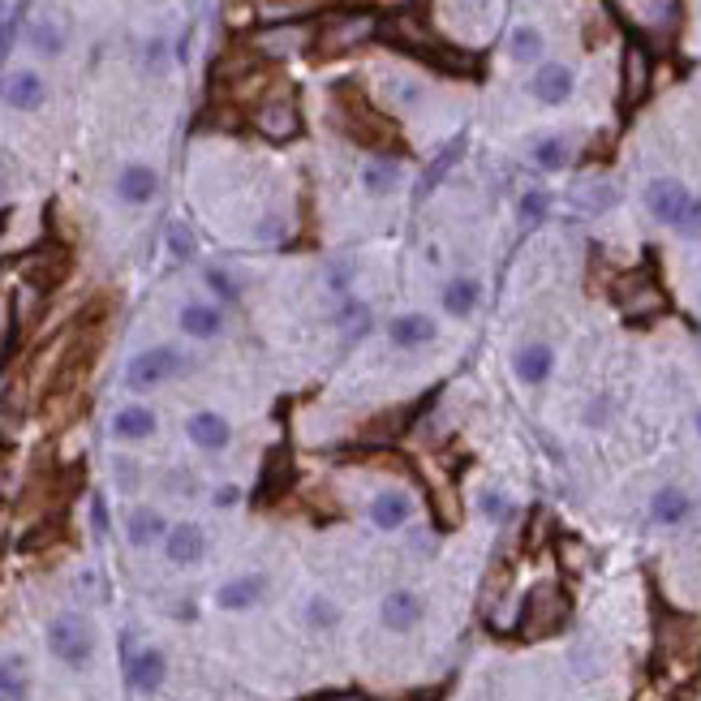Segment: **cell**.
<instances>
[{"label":"cell","mask_w":701,"mask_h":701,"mask_svg":"<svg viewBox=\"0 0 701 701\" xmlns=\"http://www.w3.org/2000/svg\"><path fill=\"white\" fill-rule=\"evenodd\" d=\"M646 91H650V56L641 44H628L624 48V104L628 108L641 104Z\"/></svg>","instance_id":"obj_18"},{"label":"cell","mask_w":701,"mask_h":701,"mask_svg":"<svg viewBox=\"0 0 701 701\" xmlns=\"http://www.w3.org/2000/svg\"><path fill=\"white\" fill-rule=\"evenodd\" d=\"M31 48L44 52V56H56L65 48V31L52 18H39V22H31Z\"/></svg>","instance_id":"obj_31"},{"label":"cell","mask_w":701,"mask_h":701,"mask_svg":"<svg viewBox=\"0 0 701 701\" xmlns=\"http://www.w3.org/2000/svg\"><path fill=\"white\" fill-rule=\"evenodd\" d=\"M155 190H160V177H155L147 164H130V168H121V177H117V194L125 198V203H151Z\"/></svg>","instance_id":"obj_24"},{"label":"cell","mask_w":701,"mask_h":701,"mask_svg":"<svg viewBox=\"0 0 701 701\" xmlns=\"http://www.w3.org/2000/svg\"><path fill=\"white\" fill-rule=\"evenodd\" d=\"M340 319H345L349 336H362L366 327H370V310H366L362 302H345V310H340Z\"/></svg>","instance_id":"obj_37"},{"label":"cell","mask_w":701,"mask_h":701,"mask_svg":"<svg viewBox=\"0 0 701 701\" xmlns=\"http://www.w3.org/2000/svg\"><path fill=\"white\" fill-rule=\"evenodd\" d=\"M482 512H486V517H491V521H508V517H512L508 499L499 495V491H486V495H482Z\"/></svg>","instance_id":"obj_40"},{"label":"cell","mask_w":701,"mask_h":701,"mask_svg":"<svg viewBox=\"0 0 701 701\" xmlns=\"http://www.w3.org/2000/svg\"><path fill=\"white\" fill-rule=\"evenodd\" d=\"M203 551H207V534L198 529L194 521H181V525H173L168 529V538H164V555L173 564H198L203 560Z\"/></svg>","instance_id":"obj_12"},{"label":"cell","mask_w":701,"mask_h":701,"mask_svg":"<svg viewBox=\"0 0 701 701\" xmlns=\"http://www.w3.org/2000/svg\"><path fill=\"white\" fill-rule=\"evenodd\" d=\"M413 517V504H409V495H400V491H379L375 499H370V521H375L379 529H400Z\"/></svg>","instance_id":"obj_22"},{"label":"cell","mask_w":701,"mask_h":701,"mask_svg":"<svg viewBox=\"0 0 701 701\" xmlns=\"http://www.w3.org/2000/svg\"><path fill=\"white\" fill-rule=\"evenodd\" d=\"M607 418H611V396H598L594 405H590V413H585V422H590V426H603Z\"/></svg>","instance_id":"obj_44"},{"label":"cell","mask_w":701,"mask_h":701,"mask_svg":"<svg viewBox=\"0 0 701 701\" xmlns=\"http://www.w3.org/2000/svg\"><path fill=\"white\" fill-rule=\"evenodd\" d=\"M237 499H241L237 486H220V491H216V508H233Z\"/></svg>","instance_id":"obj_46"},{"label":"cell","mask_w":701,"mask_h":701,"mask_svg":"<svg viewBox=\"0 0 701 701\" xmlns=\"http://www.w3.org/2000/svg\"><path fill=\"white\" fill-rule=\"evenodd\" d=\"M551 211V194H542V190H529L525 198H521V220L525 224H538L542 216Z\"/></svg>","instance_id":"obj_35"},{"label":"cell","mask_w":701,"mask_h":701,"mask_svg":"<svg viewBox=\"0 0 701 701\" xmlns=\"http://www.w3.org/2000/svg\"><path fill=\"white\" fill-rule=\"evenodd\" d=\"M185 435H190L194 448H203V452H220L228 448V439H233V426H228L220 413H194L190 422H185Z\"/></svg>","instance_id":"obj_14"},{"label":"cell","mask_w":701,"mask_h":701,"mask_svg":"<svg viewBox=\"0 0 701 701\" xmlns=\"http://www.w3.org/2000/svg\"><path fill=\"white\" fill-rule=\"evenodd\" d=\"M508 48H512V56H517V61H538L542 48H547V39H542L538 26H517V31H512V39H508Z\"/></svg>","instance_id":"obj_30"},{"label":"cell","mask_w":701,"mask_h":701,"mask_svg":"<svg viewBox=\"0 0 701 701\" xmlns=\"http://www.w3.org/2000/svg\"><path fill=\"white\" fill-rule=\"evenodd\" d=\"M254 130H259L263 138H271V142H284V138H293L297 130H302V117H297V108L289 104V99H271V104H263L259 112H254Z\"/></svg>","instance_id":"obj_10"},{"label":"cell","mask_w":701,"mask_h":701,"mask_svg":"<svg viewBox=\"0 0 701 701\" xmlns=\"http://www.w3.org/2000/svg\"><path fill=\"white\" fill-rule=\"evenodd\" d=\"M314 701H370L362 693H332V697H314Z\"/></svg>","instance_id":"obj_48"},{"label":"cell","mask_w":701,"mask_h":701,"mask_svg":"<svg viewBox=\"0 0 701 701\" xmlns=\"http://www.w3.org/2000/svg\"><path fill=\"white\" fill-rule=\"evenodd\" d=\"M478 302H482V284L469 280V276L452 280L448 289H443V310H448L452 319H469V314L478 310Z\"/></svg>","instance_id":"obj_26"},{"label":"cell","mask_w":701,"mask_h":701,"mask_svg":"<svg viewBox=\"0 0 701 701\" xmlns=\"http://www.w3.org/2000/svg\"><path fill=\"white\" fill-rule=\"evenodd\" d=\"M646 207H650V216L654 220H663L671 228H680L684 220V211L693 207V194H689V185H680L676 177H658L646 185Z\"/></svg>","instance_id":"obj_6"},{"label":"cell","mask_w":701,"mask_h":701,"mask_svg":"<svg viewBox=\"0 0 701 701\" xmlns=\"http://www.w3.org/2000/svg\"><path fill=\"white\" fill-rule=\"evenodd\" d=\"M48 650L61 658L65 667H87L91 654H95V628H91V620H87V615H78V611L52 615V624H48Z\"/></svg>","instance_id":"obj_3"},{"label":"cell","mask_w":701,"mask_h":701,"mask_svg":"<svg viewBox=\"0 0 701 701\" xmlns=\"http://www.w3.org/2000/svg\"><path fill=\"white\" fill-rule=\"evenodd\" d=\"M18 271H22V280L31 284V289L48 293V289H56V284L65 280V271H69V254H65V250H56V246L35 250V254H26V259L18 263Z\"/></svg>","instance_id":"obj_7"},{"label":"cell","mask_w":701,"mask_h":701,"mask_svg":"<svg viewBox=\"0 0 701 701\" xmlns=\"http://www.w3.org/2000/svg\"><path fill=\"white\" fill-rule=\"evenodd\" d=\"M168 250H173L177 259H190V254H194V233H190V228H185V224L168 228Z\"/></svg>","instance_id":"obj_38"},{"label":"cell","mask_w":701,"mask_h":701,"mask_svg":"<svg viewBox=\"0 0 701 701\" xmlns=\"http://www.w3.org/2000/svg\"><path fill=\"white\" fill-rule=\"evenodd\" d=\"M9 345H13V302H9V293L0 289V362H5Z\"/></svg>","instance_id":"obj_36"},{"label":"cell","mask_w":701,"mask_h":701,"mask_svg":"<svg viewBox=\"0 0 701 701\" xmlns=\"http://www.w3.org/2000/svg\"><path fill=\"white\" fill-rule=\"evenodd\" d=\"M125 534H130L134 547H151V542H164L168 538V521L155 508H134L130 521H125Z\"/></svg>","instance_id":"obj_25"},{"label":"cell","mask_w":701,"mask_h":701,"mask_svg":"<svg viewBox=\"0 0 701 701\" xmlns=\"http://www.w3.org/2000/svg\"><path fill=\"white\" fill-rule=\"evenodd\" d=\"M400 181V168L392 160H366L362 164V190L366 194H392Z\"/></svg>","instance_id":"obj_29"},{"label":"cell","mask_w":701,"mask_h":701,"mask_svg":"<svg viewBox=\"0 0 701 701\" xmlns=\"http://www.w3.org/2000/svg\"><path fill=\"white\" fill-rule=\"evenodd\" d=\"M130 684L138 693H155L164 684V676H168V658H164V650H155V646H147V650H138V654H130Z\"/></svg>","instance_id":"obj_15"},{"label":"cell","mask_w":701,"mask_h":701,"mask_svg":"<svg viewBox=\"0 0 701 701\" xmlns=\"http://www.w3.org/2000/svg\"><path fill=\"white\" fill-rule=\"evenodd\" d=\"M31 697V680H26V667L18 658L0 654V701H26Z\"/></svg>","instance_id":"obj_28"},{"label":"cell","mask_w":701,"mask_h":701,"mask_svg":"<svg viewBox=\"0 0 701 701\" xmlns=\"http://www.w3.org/2000/svg\"><path fill=\"white\" fill-rule=\"evenodd\" d=\"M336 108H340V125H345L357 142H366V147H392L396 142L392 121L379 117V112L366 104V95L357 87H349V82L336 91Z\"/></svg>","instance_id":"obj_2"},{"label":"cell","mask_w":701,"mask_h":701,"mask_svg":"<svg viewBox=\"0 0 701 701\" xmlns=\"http://www.w3.org/2000/svg\"><path fill=\"white\" fill-rule=\"evenodd\" d=\"M357 276V263H336L332 271H327V284H332L336 293H345L349 289V280Z\"/></svg>","instance_id":"obj_41"},{"label":"cell","mask_w":701,"mask_h":701,"mask_svg":"<svg viewBox=\"0 0 701 701\" xmlns=\"http://www.w3.org/2000/svg\"><path fill=\"white\" fill-rule=\"evenodd\" d=\"M680 233H684V237H701V198H693V207L684 211V220H680Z\"/></svg>","instance_id":"obj_43"},{"label":"cell","mask_w":701,"mask_h":701,"mask_svg":"<svg viewBox=\"0 0 701 701\" xmlns=\"http://www.w3.org/2000/svg\"><path fill=\"white\" fill-rule=\"evenodd\" d=\"M91 525H95V534H108V508H104V499H91Z\"/></svg>","instance_id":"obj_45"},{"label":"cell","mask_w":701,"mask_h":701,"mask_svg":"<svg viewBox=\"0 0 701 701\" xmlns=\"http://www.w3.org/2000/svg\"><path fill=\"white\" fill-rule=\"evenodd\" d=\"M517 379L529 383V388H538V383H547L551 379V370H555V349L551 345H542V340H534V345H525L517 353Z\"/></svg>","instance_id":"obj_17"},{"label":"cell","mask_w":701,"mask_h":701,"mask_svg":"<svg viewBox=\"0 0 701 701\" xmlns=\"http://www.w3.org/2000/svg\"><path fill=\"white\" fill-rule=\"evenodd\" d=\"M9 22V5H5V0H0V26H5Z\"/></svg>","instance_id":"obj_49"},{"label":"cell","mask_w":701,"mask_h":701,"mask_svg":"<svg viewBox=\"0 0 701 701\" xmlns=\"http://www.w3.org/2000/svg\"><path fill=\"white\" fill-rule=\"evenodd\" d=\"M388 336H392L396 349H422L439 336V327H435L431 314H400V319H392Z\"/></svg>","instance_id":"obj_16"},{"label":"cell","mask_w":701,"mask_h":701,"mask_svg":"<svg viewBox=\"0 0 701 701\" xmlns=\"http://www.w3.org/2000/svg\"><path fill=\"white\" fill-rule=\"evenodd\" d=\"M564 624H568V598L555 590V585H538L525 603L521 633L525 637H551V633H560Z\"/></svg>","instance_id":"obj_5"},{"label":"cell","mask_w":701,"mask_h":701,"mask_svg":"<svg viewBox=\"0 0 701 701\" xmlns=\"http://www.w3.org/2000/svg\"><path fill=\"white\" fill-rule=\"evenodd\" d=\"M336 620H340V607L332 603V598L314 594L310 603H306V624H310V628H319V633H327V628H336Z\"/></svg>","instance_id":"obj_33"},{"label":"cell","mask_w":701,"mask_h":701,"mask_svg":"<svg viewBox=\"0 0 701 701\" xmlns=\"http://www.w3.org/2000/svg\"><path fill=\"white\" fill-rule=\"evenodd\" d=\"M529 91H534L542 104H564V99L572 95V69L568 65H538L534 82H529Z\"/></svg>","instance_id":"obj_20"},{"label":"cell","mask_w":701,"mask_h":701,"mask_svg":"<svg viewBox=\"0 0 701 701\" xmlns=\"http://www.w3.org/2000/svg\"><path fill=\"white\" fill-rule=\"evenodd\" d=\"M306 44V35L297 31V26H276V31H259L254 35V48H259L263 56H289Z\"/></svg>","instance_id":"obj_27"},{"label":"cell","mask_w":701,"mask_h":701,"mask_svg":"<svg viewBox=\"0 0 701 701\" xmlns=\"http://www.w3.org/2000/svg\"><path fill=\"white\" fill-rule=\"evenodd\" d=\"M689 512H693V499H689V491H680V486H663V491H654V499H650L654 525H680V521H689Z\"/></svg>","instance_id":"obj_19"},{"label":"cell","mask_w":701,"mask_h":701,"mask_svg":"<svg viewBox=\"0 0 701 701\" xmlns=\"http://www.w3.org/2000/svg\"><path fill=\"white\" fill-rule=\"evenodd\" d=\"M422 615H426V603L413 590H392L379 603V620L388 633H409V628L422 624Z\"/></svg>","instance_id":"obj_8"},{"label":"cell","mask_w":701,"mask_h":701,"mask_svg":"<svg viewBox=\"0 0 701 701\" xmlns=\"http://www.w3.org/2000/svg\"><path fill=\"white\" fill-rule=\"evenodd\" d=\"M207 284H211V289H216L220 297H237V280H233V276H224L220 267H211V271H207Z\"/></svg>","instance_id":"obj_42"},{"label":"cell","mask_w":701,"mask_h":701,"mask_svg":"<svg viewBox=\"0 0 701 701\" xmlns=\"http://www.w3.org/2000/svg\"><path fill=\"white\" fill-rule=\"evenodd\" d=\"M379 35V18L370 9H345V13H332L319 35H314V52L319 56H345L353 48L370 44V39Z\"/></svg>","instance_id":"obj_1"},{"label":"cell","mask_w":701,"mask_h":701,"mask_svg":"<svg viewBox=\"0 0 701 701\" xmlns=\"http://www.w3.org/2000/svg\"><path fill=\"white\" fill-rule=\"evenodd\" d=\"M319 0H263V13L271 18H284V13H302V9H314Z\"/></svg>","instance_id":"obj_39"},{"label":"cell","mask_w":701,"mask_h":701,"mask_svg":"<svg viewBox=\"0 0 701 701\" xmlns=\"http://www.w3.org/2000/svg\"><path fill=\"white\" fill-rule=\"evenodd\" d=\"M697 431H701V413H697Z\"/></svg>","instance_id":"obj_50"},{"label":"cell","mask_w":701,"mask_h":701,"mask_svg":"<svg viewBox=\"0 0 701 701\" xmlns=\"http://www.w3.org/2000/svg\"><path fill=\"white\" fill-rule=\"evenodd\" d=\"M155 426H160V422H155V413H151L147 405H125V409L112 413V435H117V439H130V443L151 439Z\"/></svg>","instance_id":"obj_21"},{"label":"cell","mask_w":701,"mask_h":701,"mask_svg":"<svg viewBox=\"0 0 701 701\" xmlns=\"http://www.w3.org/2000/svg\"><path fill=\"white\" fill-rule=\"evenodd\" d=\"M263 594H267V577H263V572H246V577H233V581L220 585V590H216V603H220L224 611H250Z\"/></svg>","instance_id":"obj_13"},{"label":"cell","mask_w":701,"mask_h":701,"mask_svg":"<svg viewBox=\"0 0 701 701\" xmlns=\"http://www.w3.org/2000/svg\"><path fill=\"white\" fill-rule=\"evenodd\" d=\"M534 164L547 168V173L564 168V164H568V142H564V138H542V142H534Z\"/></svg>","instance_id":"obj_32"},{"label":"cell","mask_w":701,"mask_h":701,"mask_svg":"<svg viewBox=\"0 0 701 701\" xmlns=\"http://www.w3.org/2000/svg\"><path fill=\"white\" fill-rule=\"evenodd\" d=\"M620 310L628 314V319H646V314H658L663 310V293H658V284H650L646 276H628L620 284Z\"/></svg>","instance_id":"obj_11"},{"label":"cell","mask_w":701,"mask_h":701,"mask_svg":"<svg viewBox=\"0 0 701 701\" xmlns=\"http://www.w3.org/2000/svg\"><path fill=\"white\" fill-rule=\"evenodd\" d=\"M9 48H13V18L0 26V65H5V56H9Z\"/></svg>","instance_id":"obj_47"},{"label":"cell","mask_w":701,"mask_h":701,"mask_svg":"<svg viewBox=\"0 0 701 701\" xmlns=\"http://www.w3.org/2000/svg\"><path fill=\"white\" fill-rule=\"evenodd\" d=\"M0 99H5L9 108L31 112V108H39L48 99V87H44V78H39L35 69H18V74L0 78Z\"/></svg>","instance_id":"obj_9"},{"label":"cell","mask_w":701,"mask_h":701,"mask_svg":"<svg viewBox=\"0 0 701 701\" xmlns=\"http://www.w3.org/2000/svg\"><path fill=\"white\" fill-rule=\"evenodd\" d=\"M181 332L185 336H194V340H211V336H220V327H224V314L216 306H207V302H190V306H181Z\"/></svg>","instance_id":"obj_23"},{"label":"cell","mask_w":701,"mask_h":701,"mask_svg":"<svg viewBox=\"0 0 701 701\" xmlns=\"http://www.w3.org/2000/svg\"><path fill=\"white\" fill-rule=\"evenodd\" d=\"M181 370H185V357L177 349H168V345L142 349L138 357H130V366H125V388L151 392V388H160V383L177 379Z\"/></svg>","instance_id":"obj_4"},{"label":"cell","mask_w":701,"mask_h":701,"mask_svg":"<svg viewBox=\"0 0 701 701\" xmlns=\"http://www.w3.org/2000/svg\"><path fill=\"white\" fill-rule=\"evenodd\" d=\"M461 147H465V138H456L452 147L439 155V164H431V168H426V177H422V185H418V194H431V190H435V185L443 181V173H448V168H452L456 160H461Z\"/></svg>","instance_id":"obj_34"}]
</instances>
